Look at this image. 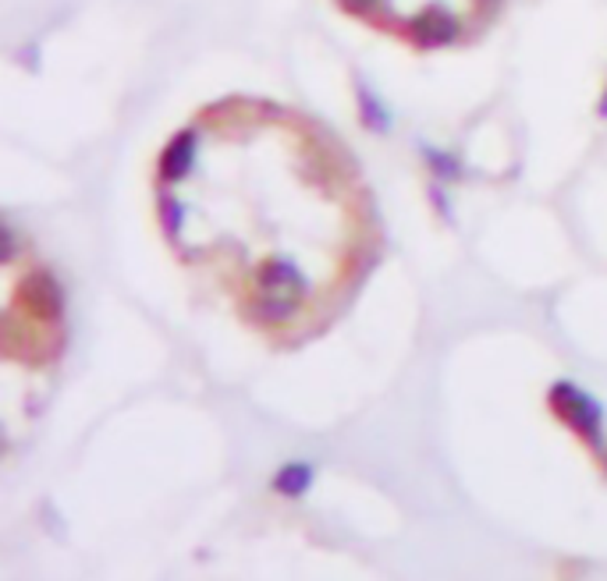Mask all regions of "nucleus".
Segmentation results:
<instances>
[{
  "label": "nucleus",
  "instance_id": "3",
  "mask_svg": "<svg viewBox=\"0 0 607 581\" xmlns=\"http://www.w3.org/2000/svg\"><path fill=\"white\" fill-rule=\"evenodd\" d=\"M348 19L416 50H444L480 40L509 0H334Z\"/></svg>",
  "mask_w": 607,
  "mask_h": 581
},
{
  "label": "nucleus",
  "instance_id": "2",
  "mask_svg": "<svg viewBox=\"0 0 607 581\" xmlns=\"http://www.w3.org/2000/svg\"><path fill=\"white\" fill-rule=\"evenodd\" d=\"M61 355V302L54 281L19 242L4 255V394L25 380L43 383Z\"/></svg>",
  "mask_w": 607,
  "mask_h": 581
},
{
  "label": "nucleus",
  "instance_id": "1",
  "mask_svg": "<svg viewBox=\"0 0 607 581\" xmlns=\"http://www.w3.org/2000/svg\"><path fill=\"white\" fill-rule=\"evenodd\" d=\"M160 234L185 273L270 348H299L348 309L380 252L363 170L292 107L228 96L160 149Z\"/></svg>",
  "mask_w": 607,
  "mask_h": 581
}]
</instances>
